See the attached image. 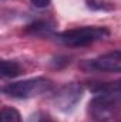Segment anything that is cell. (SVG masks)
I'll use <instances>...</instances> for the list:
<instances>
[{
  "instance_id": "1",
  "label": "cell",
  "mask_w": 121,
  "mask_h": 122,
  "mask_svg": "<svg viewBox=\"0 0 121 122\" xmlns=\"http://www.w3.org/2000/svg\"><path fill=\"white\" fill-rule=\"evenodd\" d=\"M90 90L95 94L87 108L91 119L108 122L121 112V80L111 82H94Z\"/></svg>"
},
{
  "instance_id": "2",
  "label": "cell",
  "mask_w": 121,
  "mask_h": 122,
  "mask_svg": "<svg viewBox=\"0 0 121 122\" xmlns=\"http://www.w3.org/2000/svg\"><path fill=\"white\" fill-rule=\"evenodd\" d=\"M110 36L107 27H97V26H84L77 29H70L57 34V40L68 47H84L90 46L95 41L104 40Z\"/></svg>"
},
{
  "instance_id": "3",
  "label": "cell",
  "mask_w": 121,
  "mask_h": 122,
  "mask_svg": "<svg viewBox=\"0 0 121 122\" xmlns=\"http://www.w3.org/2000/svg\"><path fill=\"white\" fill-rule=\"evenodd\" d=\"M53 90V82L44 77H36L30 80H23V81H17V82H11L7 84L6 87H3V94L9 95L11 98H17V99H29L34 98L43 94H47Z\"/></svg>"
},
{
  "instance_id": "4",
  "label": "cell",
  "mask_w": 121,
  "mask_h": 122,
  "mask_svg": "<svg viewBox=\"0 0 121 122\" xmlns=\"http://www.w3.org/2000/svg\"><path fill=\"white\" fill-rule=\"evenodd\" d=\"M81 97H83L81 85L76 82H70L63 85L60 90H57V92L53 97V104L63 112H70L80 102Z\"/></svg>"
},
{
  "instance_id": "5",
  "label": "cell",
  "mask_w": 121,
  "mask_h": 122,
  "mask_svg": "<svg viewBox=\"0 0 121 122\" xmlns=\"http://www.w3.org/2000/svg\"><path fill=\"white\" fill-rule=\"evenodd\" d=\"M91 70L103 72H121V50L110 51L87 62Z\"/></svg>"
},
{
  "instance_id": "6",
  "label": "cell",
  "mask_w": 121,
  "mask_h": 122,
  "mask_svg": "<svg viewBox=\"0 0 121 122\" xmlns=\"http://www.w3.org/2000/svg\"><path fill=\"white\" fill-rule=\"evenodd\" d=\"M0 71H1V77L14 78V77L22 74V67H20V64L17 61L1 60V62H0Z\"/></svg>"
},
{
  "instance_id": "7",
  "label": "cell",
  "mask_w": 121,
  "mask_h": 122,
  "mask_svg": "<svg viewBox=\"0 0 121 122\" xmlns=\"http://www.w3.org/2000/svg\"><path fill=\"white\" fill-rule=\"evenodd\" d=\"M0 122H22V115L13 107H3L0 111Z\"/></svg>"
},
{
  "instance_id": "8",
  "label": "cell",
  "mask_w": 121,
  "mask_h": 122,
  "mask_svg": "<svg viewBox=\"0 0 121 122\" xmlns=\"http://www.w3.org/2000/svg\"><path fill=\"white\" fill-rule=\"evenodd\" d=\"M86 4L94 11H111L114 9L111 0H86Z\"/></svg>"
},
{
  "instance_id": "9",
  "label": "cell",
  "mask_w": 121,
  "mask_h": 122,
  "mask_svg": "<svg viewBox=\"0 0 121 122\" xmlns=\"http://www.w3.org/2000/svg\"><path fill=\"white\" fill-rule=\"evenodd\" d=\"M51 30H53V27L49 23H44V21H34L33 24L27 26V31L31 33V34H36V36L49 34V33H51Z\"/></svg>"
},
{
  "instance_id": "10",
  "label": "cell",
  "mask_w": 121,
  "mask_h": 122,
  "mask_svg": "<svg viewBox=\"0 0 121 122\" xmlns=\"http://www.w3.org/2000/svg\"><path fill=\"white\" fill-rule=\"evenodd\" d=\"M30 1L31 4L34 7H37V9H44V7H47L51 3V0H30Z\"/></svg>"
},
{
  "instance_id": "11",
  "label": "cell",
  "mask_w": 121,
  "mask_h": 122,
  "mask_svg": "<svg viewBox=\"0 0 121 122\" xmlns=\"http://www.w3.org/2000/svg\"><path fill=\"white\" fill-rule=\"evenodd\" d=\"M37 122H56V121H54L50 115H41V117L38 118V121H37Z\"/></svg>"
}]
</instances>
